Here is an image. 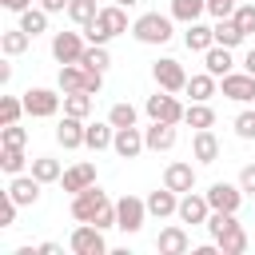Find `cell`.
Listing matches in <instances>:
<instances>
[{"mask_svg": "<svg viewBox=\"0 0 255 255\" xmlns=\"http://www.w3.org/2000/svg\"><path fill=\"white\" fill-rule=\"evenodd\" d=\"M131 36H135L139 44H147V48H159V44H167V40L175 36V16H171V12H167V16L143 12V16L131 20Z\"/></svg>", "mask_w": 255, "mask_h": 255, "instance_id": "obj_1", "label": "cell"}, {"mask_svg": "<svg viewBox=\"0 0 255 255\" xmlns=\"http://www.w3.org/2000/svg\"><path fill=\"white\" fill-rule=\"evenodd\" d=\"M143 112H147V120L183 124V112H187V104H179V96H175V92H163V88H155V96H147V100H143Z\"/></svg>", "mask_w": 255, "mask_h": 255, "instance_id": "obj_2", "label": "cell"}, {"mask_svg": "<svg viewBox=\"0 0 255 255\" xmlns=\"http://www.w3.org/2000/svg\"><path fill=\"white\" fill-rule=\"evenodd\" d=\"M64 104V92L60 88H28L24 92V112L32 120H52Z\"/></svg>", "mask_w": 255, "mask_h": 255, "instance_id": "obj_3", "label": "cell"}, {"mask_svg": "<svg viewBox=\"0 0 255 255\" xmlns=\"http://www.w3.org/2000/svg\"><path fill=\"white\" fill-rule=\"evenodd\" d=\"M143 223H147V199H139V195H120V199H116V227H120L124 235H135Z\"/></svg>", "mask_w": 255, "mask_h": 255, "instance_id": "obj_4", "label": "cell"}, {"mask_svg": "<svg viewBox=\"0 0 255 255\" xmlns=\"http://www.w3.org/2000/svg\"><path fill=\"white\" fill-rule=\"evenodd\" d=\"M151 80H155V88L175 92V96L187 88V72H183V64H179L175 56H159V60L151 64Z\"/></svg>", "mask_w": 255, "mask_h": 255, "instance_id": "obj_5", "label": "cell"}, {"mask_svg": "<svg viewBox=\"0 0 255 255\" xmlns=\"http://www.w3.org/2000/svg\"><path fill=\"white\" fill-rule=\"evenodd\" d=\"M68 247L76 255H108V239L96 223H76L72 235H68Z\"/></svg>", "mask_w": 255, "mask_h": 255, "instance_id": "obj_6", "label": "cell"}, {"mask_svg": "<svg viewBox=\"0 0 255 255\" xmlns=\"http://www.w3.org/2000/svg\"><path fill=\"white\" fill-rule=\"evenodd\" d=\"M84 48H88L84 28L80 32H52V60L56 64H80Z\"/></svg>", "mask_w": 255, "mask_h": 255, "instance_id": "obj_7", "label": "cell"}, {"mask_svg": "<svg viewBox=\"0 0 255 255\" xmlns=\"http://www.w3.org/2000/svg\"><path fill=\"white\" fill-rule=\"evenodd\" d=\"M207 203H211V211H239L243 207V199H247V191L239 187V179L235 183H227V179H215L207 191Z\"/></svg>", "mask_w": 255, "mask_h": 255, "instance_id": "obj_8", "label": "cell"}, {"mask_svg": "<svg viewBox=\"0 0 255 255\" xmlns=\"http://www.w3.org/2000/svg\"><path fill=\"white\" fill-rule=\"evenodd\" d=\"M104 203H108V191H104L100 183H92V187H84L80 195H72V219H76V223H92Z\"/></svg>", "mask_w": 255, "mask_h": 255, "instance_id": "obj_9", "label": "cell"}, {"mask_svg": "<svg viewBox=\"0 0 255 255\" xmlns=\"http://www.w3.org/2000/svg\"><path fill=\"white\" fill-rule=\"evenodd\" d=\"M219 92H223L231 104H251V100H255V76L243 72V68H235V72H227V76L219 80Z\"/></svg>", "mask_w": 255, "mask_h": 255, "instance_id": "obj_10", "label": "cell"}, {"mask_svg": "<svg viewBox=\"0 0 255 255\" xmlns=\"http://www.w3.org/2000/svg\"><path fill=\"white\" fill-rule=\"evenodd\" d=\"M207 215H211L207 195H199V191H183V195H179V211H175L179 223H187V227H203Z\"/></svg>", "mask_w": 255, "mask_h": 255, "instance_id": "obj_11", "label": "cell"}, {"mask_svg": "<svg viewBox=\"0 0 255 255\" xmlns=\"http://www.w3.org/2000/svg\"><path fill=\"white\" fill-rule=\"evenodd\" d=\"M155 251H159V255H187V251H191L187 223H167V227H159V235H155Z\"/></svg>", "mask_w": 255, "mask_h": 255, "instance_id": "obj_12", "label": "cell"}, {"mask_svg": "<svg viewBox=\"0 0 255 255\" xmlns=\"http://www.w3.org/2000/svg\"><path fill=\"white\" fill-rule=\"evenodd\" d=\"M40 187H44V183H40L32 171H20V175H8V187H4V191H8L20 207H36V203H40Z\"/></svg>", "mask_w": 255, "mask_h": 255, "instance_id": "obj_13", "label": "cell"}, {"mask_svg": "<svg viewBox=\"0 0 255 255\" xmlns=\"http://www.w3.org/2000/svg\"><path fill=\"white\" fill-rule=\"evenodd\" d=\"M112 151L120 155V159H135V155H143L147 151V143H143V128H116V139H112Z\"/></svg>", "mask_w": 255, "mask_h": 255, "instance_id": "obj_14", "label": "cell"}, {"mask_svg": "<svg viewBox=\"0 0 255 255\" xmlns=\"http://www.w3.org/2000/svg\"><path fill=\"white\" fill-rule=\"evenodd\" d=\"M179 124H163V120H151L147 128H143V143H147V151H171L175 147V139H179V131H175Z\"/></svg>", "mask_w": 255, "mask_h": 255, "instance_id": "obj_15", "label": "cell"}, {"mask_svg": "<svg viewBox=\"0 0 255 255\" xmlns=\"http://www.w3.org/2000/svg\"><path fill=\"white\" fill-rule=\"evenodd\" d=\"M92 183H96V163H88V159L64 167V175H60V187H64L68 195H80V191L92 187Z\"/></svg>", "mask_w": 255, "mask_h": 255, "instance_id": "obj_16", "label": "cell"}, {"mask_svg": "<svg viewBox=\"0 0 255 255\" xmlns=\"http://www.w3.org/2000/svg\"><path fill=\"white\" fill-rule=\"evenodd\" d=\"M163 187H171V191H195V163H187V159H171L167 167H163Z\"/></svg>", "mask_w": 255, "mask_h": 255, "instance_id": "obj_17", "label": "cell"}, {"mask_svg": "<svg viewBox=\"0 0 255 255\" xmlns=\"http://www.w3.org/2000/svg\"><path fill=\"white\" fill-rule=\"evenodd\" d=\"M96 28L108 32V40H116L120 32H131V24H128V8H124V4H108V8H100Z\"/></svg>", "mask_w": 255, "mask_h": 255, "instance_id": "obj_18", "label": "cell"}, {"mask_svg": "<svg viewBox=\"0 0 255 255\" xmlns=\"http://www.w3.org/2000/svg\"><path fill=\"white\" fill-rule=\"evenodd\" d=\"M84 128H88V120L64 116V120L56 124V143H60L64 151H76V147H84Z\"/></svg>", "mask_w": 255, "mask_h": 255, "instance_id": "obj_19", "label": "cell"}, {"mask_svg": "<svg viewBox=\"0 0 255 255\" xmlns=\"http://www.w3.org/2000/svg\"><path fill=\"white\" fill-rule=\"evenodd\" d=\"M179 211V191H171V187H155V191H147V215H155V219H171Z\"/></svg>", "mask_w": 255, "mask_h": 255, "instance_id": "obj_20", "label": "cell"}, {"mask_svg": "<svg viewBox=\"0 0 255 255\" xmlns=\"http://www.w3.org/2000/svg\"><path fill=\"white\" fill-rule=\"evenodd\" d=\"M187 32H183V44H187V52H207L211 44H215V24H203V20H191V24H183Z\"/></svg>", "mask_w": 255, "mask_h": 255, "instance_id": "obj_21", "label": "cell"}, {"mask_svg": "<svg viewBox=\"0 0 255 255\" xmlns=\"http://www.w3.org/2000/svg\"><path fill=\"white\" fill-rule=\"evenodd\" d=\"M88 80L92 72L84 64H60V76H56V88L68 96V92H88Z\"/></svg>", "mask_w": 255, "mask_h": 255, "instance_id": "obj_22", "label": "cell"}, {"mask_svg": "<svg viewBox=\"0 0 255 255\" xmlns=\"http://www.w3.org/2000/svg\"><path fill=\"white\" fill-rule=\"evenodd\" d=\"M191 100H199V104H211V96H219V76H211L207 68L203 72H195V76H187V88H183Z\"/></svg>", "mask_w": 255, "mask_h": 255, "instance_id": "obj_23", "label": "cell"}, {"mask_svg": "<svg viewBox=\"0 0 255 255\" xmlns=\"http://www.w3.org/2000/svg\"><path fill=\"white\" fill-rule=\"evenodd\" d=\"M235 48H223V44H211L207 52H203V68L211 72V76H227V72H235V56H231Z\"/></svg>", "mask_w": 255, "mask_h": 255, "instance_id": "obj_24", "label": "cell"}, {"mask_svg": "<svg viewBox=\"0 0 255 255\" xmlns=\"http://www.w3.org/2000/svg\"><path fill=\"white\" fill-rule=\"evenodd\" d=\"M191 155H195V163H215L219 159V139H215L211 128H199L191 135Z\"/></svg>", "mask_w": 255, "mask_h": 255, "instance_id": "obj_25", "label": "cell"}, {"mask_svg": "<svg viewBox=\"0 0 255 255\" xmlns=\"http://www.w3.org/2000/svg\"><path fill=\"white\" fill-rule=\"evenodd\" d=\"M112 139H116V128H112V120H92L88 128H84V147H92V151H108L112 147Z\"/></svg>", "mask_w": 255, "mask_h": 255, "instance_id": "obj_26", "label": "cell"}, {"mask_svg": "<svg viewBox=\"0 0 255 255\" xmlns=\"http://www.w3.org/2000/svg\"><path fill=\"white\" fill-rule=\"evenodd\" d=\"M28 48H32V36H28V32H24L20 24H16V28H4V32H0V52H4L8 60H12V56H24Z\"/></svg>", "mask_w": 255, "mask_h": 255, "instance_id": "obj_27", "label": "cell"}, {"mask_svg": "<svg viewBox=\"0 0 255 255\" xmlns=\"http://www.w3.org/2000/svg\"><path fill=\"white\" fill-rule=\"evenodd\" d=\"M247 40V32L231 20V16H223V20H215V44H223V48H239Z\"/></svg>", "mask_w": 255, "mask_h": 255, "instance_id": "obj_28", "label": "cell"}, {"mask_svg": "<svg viewBox=\"0 0 255 255\" xmlns=\"http://www.w3.org/2000/svg\"><path fill=\"white\" fill-rule=\"evenodd\" d=\"M92 108H96V96H92V92H68V96H64V116L88 120Z\"/></svg>", "mask_w": 255, "mask_h": 255, "instance_id": "obj_29", "label": "cell"}, {"mask_svg": "<svg viewBox=\"0 0 255 255\" xmlns=\"http://www.w3.org/2000/svg\"><path fill=\"white\" fill-rule=\"evenodd\" d=\"M28 171H32L40 183H60V175H64V167H60V159H56V155H36Z\"/></svg>", "mask_w": 255, "mask_h": 255, "instance_id": "obj_30", "label": "cell"}, {"mask_svg": "<svg viewBox=\"0 0 255 255\" xmlns=\"http://www.w3.org/2000/svg\"><path fill=\"white\" fill-rule=\"evenodd\" d=\"M215 243H219V255H243V251H247V231H243V223L227 227Z\"/></svg>", "mask_w": 255, "mask_h": 255, "instance_id": "obj_31", "label": "cell"}, {"mask_svg": "<svg viewBox=\"0 0 255 255\" xmlns=\"http://www.w3.org/2000/svg\"><path fill=\"white\" fill-rule=\"evenodd\" d=\"M183 124L187 128H215V112H211V104H199V100H191L187 104V112H183Z\"/></svg>", "mask_w": 255, "mask_h": 255, "instance_id": "obj_32", "label": "cell"}, {"mask_svg": "<svg viewBox=\"0 0 255 255\" xmlns=\"http://www.w3.org/2000/svg\"><path fill=\"white\" fill-rule=\"evenodd\" d=\"M96 16H100V4H96V0H72V4H68V20H72L76 28L96 24Z\"/></svg>", "mask_w": 255, "mask_h": 255, "instance_id": "obj_33", "label": "cell"}, {"mask_svg": "<svg viewBox=\"0 0 255 255\" xmlns=\"http://www.w3.org/2000/svg\"><path fill=\"white\" fill-rule=\"evenodd\" d=\"M171 16H175L179 24L203 20V16H207V0H171Z\"/></svg>", "mask_w": 255, "mask_h": 255, "instance_id": "obj_34", "label": "cell"}, {"mask_svg": "<svg viewBox=\"0 0 255 255\" xmlns=\"http://www.w3.org/2000/svg\"><path fill=\"white\" fill-rule=\"evenodd\" d=\"M20 28H24L32 40H36V36H44V32H48V12H44L40 4H32L28 12H20Z\"/></svg>", "mask_w": 255, "mask_h": 255, "instance_id": "obj_35", "label": "cell"}, {"mask_svg": "<svg viewBox=\"0 0 255 255\" xmlns=\"http://www.w3.org/2000/svg\"><path fill=\"white\" fill-rule=\"evenodd\" d=\"M0 167H4V175H20L32 167V159L24 155V147H0Z\"/></svg>", "mask_w": 255, "mask_h": 255, "instance_id": "obj_36", "label": "cell"}, {"mask_svg": "<svg viewBox=\"0 0 255 255\" xmlns=\"http://www.w3.org/2000/svg\"><path fill=\"white\" fill-rule=\"evenodd\" d=\"M80 64H84V68H92V72H108V68H112L108 44H88V48H84V56H80Z\"/></svg>", "mask_w": 255, "mask_h": 255, "instance_id": "obj_37", "label": "cell"}, {"mask_svg": "<svg viewBox=\"0 0 255 255\" xmlns=\"http://www.w3.org/2000/svg\"><path fill=\"white\" fill-rule=\"evenodd\" d=\"M24 112V96H0V124H20Z\"/></svg>", "mask_w": 255, "mask_h": 255, "instance_id": "obj_38", "label": "cell"}, {"mask_svg": "<svg viewBox=\"0 0 255 255\" xmlns=\"http://www.w3.org/2000/svg\"><path fill=\"white\" fill-rule=\"evenodd\" d=\"M108 120H112V128H131V124L139 120V112H135V104H128V100H120V104H112V112H108Z\"/></svg>", "mask_w": 255, "mask_h": 255, "instance_id": "obj_39", "label": "cell"}, {"mask_svg": "<svg viewBox=\"0 0 255 255\" xmlns=\"http://www.w3.org/2000/svg\"><path fill=\"white\" fill-rule=\"evenodd\" d=\"M28 143V128L20 124H0V147H24Z\"/></svg>", "mask_w": 255, "mask_h": 255, "instance_id": "obj_40", "label": "cell"}, {"mask_svg": "<svg viewBox=\"0 0 255 255\" xmlns=\"http://www.w3.org/2000/svg\"><path fill=\"white\" fill-rule=\"evenodd\" d=\"M231 20H235L247 36H255V4H251V0H239V8L231 12Z\"/></svg>", "mask_w": 255, "mask_h": 255, "instance_id": "obj_41", "label": "cell"}, {"mask_svg": "<svg viewBox=\"0 0 255 255\" xmlns=\"http://www.w3.org/2000/svg\"><path fill=\"white\" fill-rule=\"evenodd\" d=\"M231 128H235V135H239V139H255V112H251V108H243V112L235 116V124H231Z\"/></svg>", "mask_w": 255, "mask_h": 255, "instance_id": "obj_42", "label": "cell"}, {"mask_svg": "<svg viewBox=\"0 0 255 255\" xmlns=\"http://www.w3.org/2000/svg\"><path fill=\"white\" fill-rule=\"evenodd\" d=\"M92 223H96L100 231H112V227H116V199H108V203L96 211V219H92Z\"/></svg>", "mask_w": 255, "mask_h": 255, "instance_id": "obj_43", "label": "cell"}, {"mask_svg": "<svg viewBox=\"0 0 255 255\" xmlns=\"http://www.w3.org/2000/svg\"><path fill=\"white\" fill-rule=\"evenodd\" d=\"M16 211H20V203L4 191V203H0V227H16Z\"/></svg>", "mask_w": 255, "mask_h": 255, "instance_id": "obj_44", "label": "cell"}, {"mask_svg": "<svg viewBox=\"0 0 255 255\" xmlns=\"http://www.w3.org/2000/svg\"><path fill=\"white\" fill-rule=\"evenodd\" d=\"M239 8V0H207V16L211 20H223V16H231Z\"/></svg>", "mask_w": 255, "mask_h": 255, "instance_id": "obj_45", "label": "cell"}, {"mask_svg": "<svg viewBox=\"0 0 255 255\" xmlns=\"http://www.w3.org/2000/svg\"><path fill=\"white\" fill-rule=\"evenodd\" d=\"M239 187L255 199V163H243V167H239Z\"/></svg>", "mask_w": 255, "mask_h": 255, "instance_id": "obj_46", "label": "cell"}, {"mask_svg": "<svg viewBox=\"0 0 255 255\" xmlns=\"http://www.w3.org/2000/svg\"><path fill=\"white\" fill-rule=\"evenodd\" d=\"M36 4H40L48 16H56V12H68V4H72V0H36Z\"/></svg>", "mask_w": 255, "mask_h": 255, "instance_id": "obj_47", "label": "cell"}, {"mask_svg": "<svg viewBox=\"0 0 255 255\" xmlns=\"http://www.w3.org/2000/svg\"><path fill=\"white\" fill-rule=\"evenodd\" d=\"M0 8H4V12H16V16H20V12H28V8H32V0H0Z\"/></svg>", "mask_w": 255, "mask_h": 255, "instance_id": "obj_48", "label": "cell"}, {"mask_svg": "<svg viewBox=\"0 0 255 255\" xmlns=\"http://www.w3.org/2000/svg\"><path fill=\"white\" fill-rule=\"evenodd\" d=\"M239 68L255 76V48H247V52H243V60H239Z\"/></svg>", "mask_w": 255, "mask_h": 255, "instance_id": "obj_49", "label": "cell"}, {"mask_svg": "<svg viewBox=\"0 0 255 255\" xmlns=\"http://www.w3.org/2000/svg\"><path fill=\"white\" fill-rule=\"evenodd\" d=\"M36 251H40V255H60V251H64V247H60V243H40V247H36Z\"/></svg>", "mask_w": 255, "mask_h": 255, "instance_id": "obj_50", "label": "cell"}, {"mask_svg": "<svg viewBox=\"0 0 255 255\" xmlns=\"http://www.w3.org/2000/svg\"><path fill=\"white\" fill-rule=\"evenodd\" d=\"M0 84H12V64H0Z\"/></svg>", "mask_w": 255, "mask_h": 255, "instance_id": "obj_51", "label": "cell"}, {"mask_svg": "<svg viewBox=\"0 0 255 255\" xmlns=\"http://www.w3.org/2000/svg\"><path fill=\"white\" fill-rule=\"evenodd\" d=\"M116 4H124V8H135V4H139V0H116Z\"/></svg>", "mask_w": 255, "mask_h": 255, "instance_id": "obj_52", "label": "cell"}]
</instances>
